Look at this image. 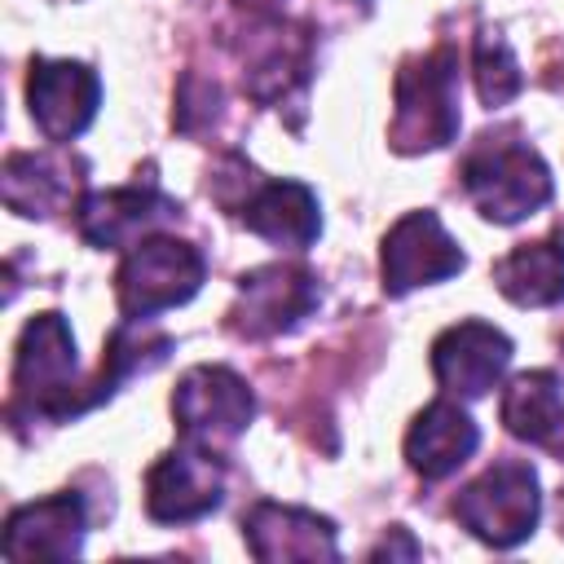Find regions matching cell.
I'll return each mask as SVG.
<instances>
[{
	"instance_id": "9a60e30c",
	"label": "cell",
	"mask_w": 564,
	"mask_h": 564,
	"mask_svg": "<svg viewBox=\"0 0 564 564\" xmlns=\"http://www.w3.org/2000/svg\"><path fill=\"white\" fill-rule=\"evenodd\" d=\"M84 542V498L79 494H53L40 502H22L9 511L4 524V555L9 560H70Z\"/></svg>"
},
{
	"instance_id": "ac0fdd59",
	"label": "cell",
	"mask_w": 564,
	"mask_h": 564,
	"mask_svg": "<svg viewBox=\"0 0 564 564\" xmlns=\"http://www.w3.org/2000/svg\"><path fill=\"white\" fill-rule=\"evenodd\" d=\"M494 286L520 308H546L564 300V242H524L494 264Z\"/></svg>"
},
{
	"instance_id": "5bb4252c",
	"label": "cell",
	"mask_w": 564,
	"mask_h": 564,
	"mask_svg": "<svg viewBox=\"0 0 564 564\" xmlns=\"http://www.w3.org/2000/svg\"><path fill=\"white\" fill-rule=\"evenodd\" d=\"M238 216L251 234L291 251H304L322 234V212L304 181H251Z\"/></svg>"
},
{
	"instance_id": "5b68a950",
	"label": "cell",
	"mask_w": 564,
	"mask_h": 564,
	"mask_svg": "<svg viewBox=\"0 0 564 564\" xmlns=\"http://www.w3.org/2000/svg\"><path fill=\"white\" fill-rule=\"evenodd\" d=\"M542 511V494H538V476L529 463L520 458H498L489 471H480L458 498H454V516L458 524L489 542V546H516L533 533Z\"/></svg>"
},
{
	"instance_id": "30bf717a",
	"label": "cell",
	"mask_w": 564,
	"mask_h": 564,
	"mask_svg": "<svg viewBox=\"0 0 564 564\" xmlns=\"http://www.w3.org/2000/svg\"><path fill=\"white\" fill-rule=\"evenodd\" d=\"M383 291L405 295L427 282H445L463 269L458 242L445 234L436 212H405L383 238Z\"/></svg>"
},
{
	"instance_id": "8992f818",
	"label": "cell",
	"mask_w": 564,
	"mask_h": 564,
	"mask_svg": "<svg viewBox=\"0 0 564 564\" xmlns=\"http://www.w3.org/2000/svg\"><path fill=\"white\" fill-rule=\"evenodd\" d=\"M225 498V463L212 445L185 441L145 471V511L159 524H194Z\"/></svg>"
},
{
	"instance_id": "7a4b0ae2",
	"label": "cell",
	"mask_w": 564,
	"mask_h": 564,
	"mask_svg": "<svg viewBox=\"0 0 564 564\" xmlns=\"http://www.w3.org/2000/svg\"><path fill=\"white\" fill-rule=\"evenodd\" d=\"M463 189L476 203V212L494 225H516L524 216H533L538 207H546L551 198V172L542 163V154L524 141H516V132H498V137H480L476 150L463 159Z\"/></svg>"
},
{
	"instance_id": "9c48e42d",
	"label": "cell",
	"mask_w": 564,
	"mask_h": 564,
	"mask_svg": "<svg viewBox=\"0 0 564 564\" xmlns=\"http://www.w3.org/2000/svg\"><path fill=\"white\" fill-rule=\"evenodd\" d=\"M26 101L31 119L48 141H70L79 137L101 101V79L93 66L70 62V57H35L31 79H26Z\"/></svg>"
},
{
	"instance_id": "ba28073f",
	"label": "cell",
	"mask_w": 564,
	"mask_h": 564,
	"mask_svg": "<svg viewBox=\"0 0 564 564\" xmlns=\"http://www.w3.org/2000/svg\"><path fill=\"white\" fill-rule=\"evenodd\" d=\"M507 366H511V339L480 317L454 322L432 339V375L445 392L463 401L494 392Z\"/></svg>"
},
{
	"instance_id": "d6986e66",
	"label": "cell",
	"mask_w": 564,
	"mask_h": 564,
	"mask_svg": "<svg viewBox=\"0 0 564 564\" xmlns=\"http://www.w3.org/2000/svg\"><path fill=\"white\" fill-rule=\"evenodd\" d=\"M66 154H9L4 163V203L18 216H48L53 207H62L75 189L79 176H70Z\"/></svg>"
},
{
	"instance_id": "52a82bcc",
	"label": "cell",
	"mask_w": 564,
	"mask_h": 564,
	"mask_svg": "<svg viewBox=\"0 0 564 564\" xmlns=\"http://www.w3.org/2000/svg\"><path fill=\"white\" fill-rule=\"evenodd\" d=\"M172 414H176V427L185 441L216 449L247 432V423L256 414V397H251L247 379L234 375L229 366H194V370H185V379L172 392Z\"/></svg>"
},
{
	"instance_id": "3957f363",
	"label": "cell",
	"mask_w": 564,
	"mask_h": 564,
	"mask_svg": "<svg viewBox=\"0 0 564 564\" xmlns=\"http://www.w3.org/2000/svg\"><path fill=\"white\" fill-rule=\"evenodd\" d=\"M458 132V53L432 48L405 57L397 70V115H392V150L419 154L449 145Z\"/></svg>"
},
{
	"instance_id": "2e32d148",
	"label": "cell",
	"mask_w": 564,
	"mask_h": 564,
	"mask_svg": "<svg viewBox=\"0 0 564 564\" xmlns=\"http://www.w3.org/2000/svg\"><path fill=\"white\" fill-rule=\"evenodd\" d=\"M476 445H480V432L471 414L445 397L423 405V414L405 432V458L423 480H445L476 454Z\"/></svg>"
},
{
	"instance_id": "6da1fadb",
	"label": "cell",
	"mask_w": 564,
	"mask_h": 564,
	"mask_svg": "<svg viewBox=\"0 0 564 564\" xmlns=\"http://www.w3.org/2000/svg\"><path fill=\"white\" fill-rule=\"evenodd\" d=\"M93 392L75 383V335L62 313H35L22 326L13 357V414L31 410V419H75L84 414Z\"/></svg>"
},
{
	"instance_id": "7c38bea8",
	"label": "cell",
	"mask_w": 564,
	"mask_h": 564,
	"mask_svg": "<svg viewBox=\"0 0 564 564\" xmlns=\"http://www.w3.org/2000/svg\"><path fill=\"white\" fill-rule=\"evenodd\" d=\"M181 207L159 194L154 181L145 185H119V189H97L88 194L79 207H75V225H79V238L88 247H132L137 238H145L150 229H159L163 220H176Z\"/></svg>"
},
{
	"instance_id": "4fadbf2b",
	"label": "cell",
	"mask_w": 564,
	"mask_h": 564,
	"mask_svg": "<svg viewBox=\"0 0 564 564\" xmlns=\"http://www.w3.org/2000/svg\"><path fill=\"white\" fill-rule=\"evenodd\" d=\"M242 538L256 560H335V524L286 502H256L242 516Z\"/></svg>"
},
{
	"instance_id": "277c9868",
	"label": "cell",
	"mask_w": 564,
	"mask_h": 564,
	"mask_svg": "<svg viewBox=\"0 0 564 564\" xmlns=\"http://www.w3.org/2000/svg\"><path fill=\"white\" fill-rule=\"evenodd\" d=\"M203 273H207V260L198 247L163 238V234H145L141 242L128 247V256L115 273L119 313L154 317L163 308H176L203 286Z\"/></svg>"
},
{
	"instance_id": "e0dca14e",
	"label": "cell",
	"mask_w": 564,
	"mask_h": 564,
	"mask_svg": "<svg viewBox=\"0 0 564 564\" xmlns=\"http://www.w3.org/2000/svg\"><path fill=\"white\" fill-rule=\"evenodd\" d=\"M502 423L511 436L564 463V397L551 370H529L511 379V388L502 392Z\"/></svg>"
},
{
	"instance_id": "ffe728a7",
	"label": "cell",
	"mask_w": 564,
	"mask_h": 564,
	"mask_svg": "<svg viewBox=\"0 0 564 564\" xmlns=\"http://www.w3.org/2000/svg\"><path fill=\"white\" fill-rule=\"evenodd\" d=\"M520 84H524V75H520L516 53L507 48V40L498 31H480V40H476V93H480V101L494 110V106L511 101L520 93Z\"/></svg>"
},
{
	"instance_id": "8fae6325",
	"label": "cell",
	"mask_w": 564,
	"mask_h": 564,
	"mask_svg": "<svg viewBox=\"0 0 564 564\" xmlns=\"http://www.w3.org/2000/svg\"><path fill=\"white\" fill-rule=\"evenodd\" d=\"M317 308V278L300 264H260L238 278V308H234V330L260 339V335H282L295 322H304Z\"/></svg>"
}]
</instances>
